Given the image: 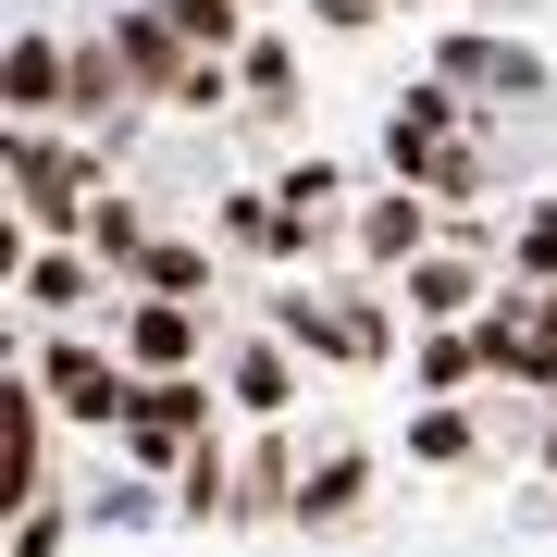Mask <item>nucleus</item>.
I'll return each mask as SVG.
<instances>
[{
  "instance_id": "obj_16",
  "label": "nucleus",
  "mask_w": 557,
  "mask_h": 557,
  "mask_svg": "<svg viewBox=\"0 0 557 557\" xmlns=\"http://www.w3.org/2000/svg\"><path fill=\"white\" fill-rule=\"evenodd\" d=\"M62 533H75V508H62V496L13 508V557H62Z\"/></svg>"
},
{
  "instance_id": "obj_12",
  "label": "nucleus",
  "mask_w": 557,
  "mask_h": 557,
  "mask_svg": "<svg viewBox=\"0 0 557 557\" xmlns=\"http://www.w3.org/2000/svg\"><path fill=\"white\" fill-rule=\"evenodd\" d=\"M359 496H372V458H322V471H298V520H347Z\"/></svg>"
},
{
  "instance_id": "obj_10",
  "label": "nucleus",
  "mask_w": 557,
  "mask_h": 557,
  "mask_svg": "<svg viewBox=\"0 0 557 557\" xmlns=\"http://www.w3.org/2000/svg\"><path fill=\"white\" fill-rule=\"evenodd\" d=\"M236 483H248V471H236L223 446H186V458H174V508H199V520H236Z\"/></svg>"
},
{
  "instance_id": "obj_5",
  "label": "nucleus",
  "mask_w": 557,
  "mask_h": 557,
  "mask_svg": "<svg viewBox=\"0 0 557 557\" xmlns=\"http://www.w3.org/2000/svg\"><path fill=\"white\" fill-rule=\"evenodd\" d=\"M124 359L137 372H186L199 359V298H137L124 310Z\"/></svg>"
},
{
  "instance_id": "obj_19",
  "label": "nucleus",
  "mask_w": 557,
  "mask_h": 557,
  "mask_svg": "<svg viewBox=\"0 0 557 557\" xmlns=\"http://www.w3.org/2000/svg\"><path fill=\"white\" fill-rule=\"evenodd\" d=\"M87 520H112V533H137V520H161V483H100V496H87Z\"/></svg>"
},
{
  "instance_id": "obj_13",
  "label": "nucleus",
  "mask_w": 557,
  "mask_h": 557,
  "mask_svg": "<svg viewBox=\"0 0 557 557\" xmlns=\"http://www.w3.org/2000/svg\"><path fill=\"white\" fill-rule=\"evenodd\" d=\"M87 248H100L112 273H137V260H149V211H137V199H100V223H87Z\"/></svg>"
},
{
  "instance_id": "obj_22",
  "label": "nucleus",
  "mask_w": 557,
  "mask_h": 557,
  "mask_svg": "<svg viewBox=\"0 0 557 557\" xmlns=\"http://www.w3.org/2000/svg\"><path fill=\"white\" fill-rule=\"evenodd\" d=\"M211 100H236V75H223V50H211V62H199V75H186V87H174V112H211Z\"/></svg>"
},
{
  "instance_id": "obj_24",
  "label": "nucleus",
  "mask_w": 557,
  "mask_h": 557,
  "mask_svg": "<svg viewBox=\"0 0 557 557\" xmlns=\"http://www.w3.org/2000/svg\"><path fill=\"white\" fill-rule=\"evenodd\" d=\"M520 322H533V335L557 347V285H533V298H520Z\"/></svg>"
},
{
  "instance_id": "obj_4",
  "label": "nucleus",
  "mask_w": 557,
  "mask_h": 557,
  "mask_svg": "<svg viewBox=\"0 0 557 557\" xmlns=\"http://www.w3.org/2000/svg\"><path fill=\"white\" fill-rule=\"evenodd\" d=\"M112 50H124V75H137V100H174V87L211 62V50L174 38V13H112Z\"/></svg>"
},
{
  "instance_id": "obj_14",
  "label": "nucleus",
  "mask_w": 557,
  "mask_h": 557,
  "mask_svg": "<svg viewBox=\"0 0 557 557\" xmlns=\"http://www.w3.org/2000/svg\"><path fill=\"white\" fill-rule=\"evenodd\" d=\"M186 50H236V0H161Z\"/></svg>"
},
{
  "instance_id": "obj_20",
  "label": "nucleus",
  "mask_w": 557,
  "mask_h": 557,
  "mask_svg": "<svg viewBox=\"0 0 557 557\" xmlns=\"http://www.w3.org/2000/svg\"><path fill=\"white\" fill-rule=\"evenodd\" d=\"M409 446H421V458H471V409H421Z\"/></svg>"
},
{
  "instance_id": "obj_6",
  "label": "nucleus",
  "mask_w": 557,
  "mask_h": 557,
  "mask_svg": "<svg viewBox=\"0 0 557 557\" xmlns=\"http://www.w3.org/2000/svg\"><path fill=\"white\" fill-rule=\"evenodd\" d=\"M434 75H446V87H508V100H545V62H533V50H496V38H446Z\"/></svg>"
},
{
  "instance_id": "obj_9",
  "label": "nucleus",
  "mask_w": 557,
  "mask_h": 557,
  "mask_svg": "<svg viewBox=\"0 0 557 557\" xmlns=\"http://www.w3.org/2000/svg\"><path fill=\"white\" fill-rule=\"evenodd\" d=\"M409 310H421V322H471V310H483L471 260H434V248H421V260H409Z\"/></svg>"
},
{
  "instance_id": "obj_15",
  "label": "nucleus",
  "mask_w": 557,
  "mask_h": 557,
  "mask_svg": "<svg viewBox=\"0 0 557 557\" xmlns=\"http://www.w3.org/2000/svg\"><path fill=\"white\" fill-rule=\"evenodd\" d=\"M483 372V347H471V322H458V335H434L421 347V384H434V397H458V384Z\"/></svg>"
},
{
  "instance_id": "obj_23",
  "label": "nucleus",
  "mask_w": 557,
  "mask_h": 557,
  "mask_svg": "<svg viewBox=\"0 0 557 557\" xmlns=\"http://www.w3.org/2000/svg\"><path fill=\"white\" fill-rule=\"evenodd\" d=\"M520 273H545V285H557V211H533V223H520Z\"/></svg>"
},
{
  "instance_id": "obj_21",
  "label": "nucleus",
  "mask_w": 557,
  "mask_h": 557,
  "mask_svg": "<svg viewBox=\"0 0 557 557\" xmlns=\"http://www.w3.org/2000/svg\"><path fill=\"white\" fill-rule=\"evenodd\" d=\"M236 75H248V87H260V100H285V87H298V62H285V50H273V38H248V62H236Z\"/></svg>"
},
{
  "instance_id": "obj_1",
  "label": "nucleus",
  "mask_w": 557,
  "mask_h": 557,
  "mask_svg": "<svg viewBox=\"0 0 557 557\" xmlns=\"http://www.w3.org/2000/svg\"><path fill=\"white\" fill-rule=\"evenodd\" d=\"M25 372L50 384V409H62V421H112V434H124V409H137V384H149L124 347H87L75 322H62V335H50L38 359H25Z\"/></svg>"
},
{
  "instance_id": "obj_7",
  "label": "nucleus",
  "mask_w": 557,
  "mask_h": 557,
  "mask_svg": "<svg viewBox=\"0 0 557 557\" xmlns=\"http://www.w3.org/2000/svg\"><path fill=\"white\" fill-rule=\"evenodd\" d=\"M87 298H100V248H38V260H25V310L75 322Z\"/></svg>"
},
{
  "instance_id": "obj_11",
  "label": "nucleus",
  "mask_w": 557,
  "mask_h": 557,
  "mask_svg": "<svg viewBox=\"0 0 557 557\" xmlns=\"http://www.w3.org/2000/svg\"><path fill=\"white\" fill-rule=\"evenodd\" d=\"M236 409H248V421H285V409H298V372H285V335L236 359Z\"/></svg>"
},
{
  "instance_id": "obj_3",
  "label": "nucleus",
  "mask_w": 557,
  "mask_h": 557,
  "mask_svg": "<svg viewBox=\"0 0 557 557\" xmlns=\"http://www.w3.org/2000/svg\"><path fill=\"white\" fill-rule=\"evenodd\" d=\"M273 335L310 359H384V310H335V298H273Z\"/></svg>"
},
{
  "instance_id": "obj_2",
  "label": "nucleus",
  "mask_w": 557,
  "mask_h": 557,
  "mask_svg": "<svg viewBox=\"0 0 557 557\" xmlns=\"http://www.w3.org/2000/svg\"><path fill=\"white\" fill-rule=\"evenodd\" d=\"M124 446H137V458H186V446H211V384H199V372H149L137 409H124Z\"/></svg>"
},
{
  "instance_id": "obj_8",
  "label": "nucleus",
  "mask_w": 557,
  "mask_h": 557,
  "mask_svg": "<svg viewBox=\"0 0 557 557\" xmlns=\"http://www.w3.org/2000/svg\"><path fill=\"white\" fill-rule=\"evenodd\" d=\"M359 248H372V260H421V248H434V199H421V186L372 199V211H359Z\"/></svg>"
},
{
  "instance_id": "obj_17",
  "label": "nucleus",
  "mask_w": 557,
  "mask_h": 557,
  "mask_svg": "<svg viewBox=\"0 0 557 557\" xmlns=\"http://www.w3.org/2000/svg\"><path fill=\"white\" fill-rule=\"evenodd\" d=\"M273 199L322 223V211H335V199H347V174H335V161H298V174H285V186H273Z\"/></svg>"
},
{
  "instance_id": "obj_18",
  "label": "nucleus",
  "mask_w": 557,
  "mask_h": 557,
  "mask_svg": "<svg viewBox=\"0 0 557 557\" xmlns=\"http://www.w3.org/2000/svg\"><path fill=\"white\" fill-rule=\"evenodd\" d=\"M137 285H149V298H186V285H211V260H199V248H149Z\"/></svg>"
}]
</instances>
